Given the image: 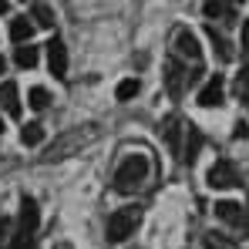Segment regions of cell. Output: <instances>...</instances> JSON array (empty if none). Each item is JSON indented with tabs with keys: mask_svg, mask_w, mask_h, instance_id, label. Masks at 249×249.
Returning a JSON list of instances; mask_svg holds the SVG:
<instances>
[{
	"mask_svg": "<svg viewBox=\"0 0 249 249\" xmlns=\"http://www.w3.org/2000/svg\"><path fill=\"white\" fill-rule=\"evenodd\" d=\"M148 178V155L135 152V155H124L122 165L115 168V192L122 196H131L135 189H142Z\"/></svg>",
	"mask_w": 249,
	"mask_h": 249,
	"instance_id": "obj_1",
	"label": "cell"
},
{
	"mask_svg": "<svg viewBox=\"0 0 249 249\" xmlns=\"http://www.w3.org/2000/svg\"><path fill=\"white\" fill-rule=\"evenodd\" d=\"M37 226H41V209L34 199H20V212H17V226L10 232V249H24L34 246V236H37Z\"/></svg>",
	"mask_w": 249,
	"mask_h": 249,
	"instance_id": "obj_2",
	"label": "cell"
},
{
	"mask_svg": "<svg viewBox=\"0 0 249 249\" xmlns=\"http://www.w3.org/2000/svg\"><path fill=\"white\" fill-rule=\"evenodd\" d=\"M138 226H142V209L138 206H124V209H118V212L108 215L105 236H108V243H124L128 236H135Z\"/></svg>",
	"mask_w": 249,
	"mask_h": 249,
	"instance_id": "obj_3",
	"label": "cell"
},
{
	"mask_svg": "<svg viewBox=\"0 0 249 249\" xmlns=\"http://www.w3.org/2000/svg\"><path fill=\"white\" fill-rule=\"evenodd\" d=\"M209 185L212 189H239L243 185V178H239V172H236V165L229 162V159H219L215 165L209 168Z\"/></svg>",
	"mask_w": 249,
	"mask_h": 249,
	"instance_id": "obj_4",
	"label": "cell"
},
{
	"mask_svg": "<svg viewBox=\"0 0 249 249\" xmlns=\"http://www.w3.org/2000/svg\"><path fill=\"white\" fill-rule=\"evenodd\" d=\"M175 57H182V61H192V64H199V61H202V47H199V37H196L189 27H178V31H175Z\"/></svg>",
	"mask_w": 249,
	"mask_h": 249,
	"instance_id": "obj_5",
	"label": "cell"
},
{
	"mask_svg": "<svg viewBox=\"0 0 249 249\" xmlns=\"http://www.w3.org/2000/svg\"><path fill=\"white\" fill-rule=\"evenodd\" d=\"M215 219H222L226 226H232V229H243L249 236V215H246V209L239 206V202H215Z\"/></svg>",
	"mask_w": 249,
	"mask_h": 249,
	"instance_id": "obj_6",
	"label": "cell"
},
{
	"mask_svg": "<svg viewBox=\"0 0 249 249\" xmlns=\"http://www.w3.org/2000/svg\"><path fill=\"white\" fill-rule=\"evenodd\" d=\"M222 98H226V78H222V74H212V78L202 84V91H199V105H202V108H219Z\"/></svg>",
	"mask_w": 249,
	"mask_h": 249,
	"instance_id": "obj_7",
	"label": "cell"
},
{
	"mask_svg": "<svg viewBox=\"0 0 249 249\" xmlns=\"http://www.w3.org/2000/svg\"><path fill=\"white\" fill-rule=\"evenodd\" d=\"M47 68H51L54 78H68V47L57 37L47 44Z\"/></svg>",
	"mask_w": 249,
	"mask_h": 249,
	"instance_id": "obj_8",
	"label": "cell"
},
{
	"mask_svg": "<svg viewBox=\"0 0 249 249\" xmlns=\"http://www.w3.org/2000/svg\"><path fill=\"white\" fill-rule=\"evenodd\" d=\"M189 81V74L182 71V64H178V57H168L165 61V84H168V94L172 98H178L182 94V88Z\"/></svg>",
	"mask_w": 249,
	"mask_h": 249,
	"instance_id": "obj_9",
	"label": "cell"
},
{
	"mask_svg": "<svg viewBox=\"0 0 249 249\" xmlns=\"http://www.w3.org/2000/svg\"><path fill=\"white\" fill-rule=\"evenodd\" d=\"M162 135H165V145L175 152V155H182V122L175 118V115H168L165 122H162Z\"/></svg>",
	"mask_w": 249,
	"mask_h": 249,
	"instance_id": "obj_10",
	"label": "cell"
},
{
	"mask_svg": "<svg viewBox=\"0 0 249 249\" xmlns=\"http://www.w3.org/2000/svg\"><path fill=\"white\" fill-rule=\"evenodd\" d=\"M34 31H37L34 17H14V20H10V37H14L17 44L31 41V37H34Z\"/></svg>",
	"mask_w": 249,
	"mask_h": 249,
	"instance_id": "obj_11",
	"label": "cell"
},
{
	"mask_svg": "<svg viewBox=\"0 0 249 249\" xmlns=\"http://www.w3.org/2000/svg\"><path fill=\"white\" fill-rule=\"evenodd\" d=\"M0 105H3V111L7 115H20V98H17V84L14 81H3L0 84Z\"/></svg>",
	"mask_w": 249,
	"mask_h": 249,
	"instance_id": "obj_12",
	"label": "cell"
},
{
	"mask_svg": "<svg viewBox=\"0 0 249 249\" xmlns=\"http://www.w3.org/2000/svg\"><path fill=\"white\" fill-rule=\"evenodd\" d=\"M199 152H202V135H199V128H185V148H182V159L192 165L196 159H199Z\"/></svg>",
	"mask_w": 249,
	"mask_h": 249,
	"instance_id": "obj_13",
	"label": "cell"
},
{
	"mask_svg": "<svg viewBox=\"0 0 249 249\" xmlns=\"http://www.w3.org/2000/svg\"><path fill=\"white\" fill-rule=\"evenodd\" d=\"M206 37L212 41V47H215V54H219V61H232V47H229V41L215 31V24H206Z\"/></svg>",
	"mask_w": 249,
	"mask_h": 249,
	"instance_id": "obj_14",
	"label": "cell"
},
{
	"mask_svg": "<svg viewBox=\"0 0 249 249\" xmlns=\"http://www.w3.org/2000/svg\"><path fill=\"white\" fill-rule=\"evenodd\" d=\"M202 10H206L209 20H232V7H229V0H206Z\"/></svg>",
	"mask_w": 249,
	"mask_h": 249,
	"instance_id": "obj_15",
	"label": "cell"
},
{
	"mask_svg": "<svg viewBox=\"0 0 249 249\" xmlns=\"http://www.w3.org/2000/svg\"><path fill=\"white\" fill-rule=\"evenodd\" d=\"M14 61H17V68H37V47H31V44H20L17 51H14Z\"/></svg>",
	"mask_w": 249,
	"mask_h": 249,
	"instance_id": "obj_16",
	"label": "cell"
},
{
	"mask_svg": "<svg viewBox=\"0 0 249 249\" xmlns=\"http://www.w3.org/2000/svg\"><path fill=\"white\" fill-rule=\"evenodd\" d=\"M20 142H24L27 148H34V145H41V142H44V128H41L37 122L24 124V128H20Z\"/></svg>",
	"mask_w": 249,
	"mask_h": 249,
	"instance_id": "obj_17",
	"label": "cell"
},
{
	"mask_svg": "<svg viewBox=\"0 0 249 249\" xmlns=\"http://www.w3.org/2000/svg\"><path fill=\"white\" fill-rule=\"evenodd\" d=\"M31 17H34L37 27H54V10H51L47 3H34V7H31Z\"/></svg>",
	"mask_w": 249,
	"mask_h": 249,
	"instance_id": "obj_18",
	"label": "cell"
},
{
	"mask_svg": "<svg viewBox=\"0 0 249 249\" xmlns=\"http://www.w3.org/2000/svg\"><path fill=\"white\" fill-rule=\"evenodd\" d=\"M138 91H142L138 78H124V81L118 84V88H115V98H118V101H131V98H135Z\"/></svg>",
	"mask_w": 249,
	"mask_h": 249,
	"instance_id": "obj_19",
	"label": "cell"
},
{
	"mask_svg": "<svg viewBox=\"0 0 249 249\" xmlns=\"http://www.w3.org/2000/svg\"><path fill=\"white\" fill-rule=\"evenodd\" d=\"M27 105H31L34 111H44V108L51 105V94H47V88H31V91H27Z\"/></svg>",
	"mask_w": 249,
	"mask_h": 249,
	"instance_id": "obj_20",
	"label": "cell"
},
{
	"mask_svg": "<svg viewBox=\"0 0 249 249\" xmlns=\"http://www.w3.org/2000/svg\"><path fill=\"white\" fill-rule=\"evenodd\" d=\"M206 249H239L232 239H226V236H219V232H209L206 236Z\"/></svg>",
	"mask_w": 249,
	"mask_h": 249,
	"instance_id": "obj_21",
	"label": "cell"
},
{
	"mask_svg": "<svg viewBox=\"0 0 249 249\" xmlns=\"http://www.w3.org/2000/svg\"><path fill=\"white\" fill-rule=\"evenodd\" d=\"M239 44H243V57L249 61V20H243V41Z\"/></svg>",
	"mask_w": 249,
	"mask_h": 249,
	"instance_id": "obj_22",
	"label": "cell"
},
{
	"mask_svg": "<svg viewBox=\"0 0 249 249\" xmlns=\"http://www.w3.org/2000/svg\"><path fill=\"white\" fill-rule=\"evenodd\" d=\"M246 135H249V124H246V122H236V128H232V138L239 142V138H246Z\"/></svg>",
	"mask_w": 249,
	"mask_h": 249,
	"instance_id": "obj_23",
	"label": "cell"
},
{
	"mask_svg": "<svg viewBox=\"0 0 249 249\" xmlns=\"http://www.w3.org/2000/svg\"><path fill=\"white\" fill-rule=\"evenodd\" d=\"M3 243H7V219L0 215V246H3Z\"/></svg>",
	"mask_w": 249,
	"mask_h": 249,
	"instance_id": "obj_24",
	"label": "cell"
},
{
	"mask_svg": "<svg viewBox=\"0 0 249 249\" xmlns=\"http://www.w3.org/2000/svg\"><path fill=\"white\" fill-rule=\"evenodd\" d=\"M10 10V0H0V14H7Z\"/></svg>",
	"mask_w": 249,
	"mask_h": 249,
	"instance_id": "obj_25",
	"label": "cell"
},
{
	"mask_svg": "<svg viewBox=\"0 0 249 249\" xmlns=\"http://www.w3.org/2000/svg\"><path fill=\"white\" fill-rule=\"evenodd\" d=\"M54 249H74V246H71V243H57Z\"/></svg>",
	"mask_w": 249,
	"mask_h": 249,
	"instance_id": "obj_26",
	"label": "cell"
},
{
	"mask_svg": "<svg viewBox=\"0 0 249 249\" xmlns=\"http://www.w3.org/2000/svg\"><path fill=\"white\" fill-rule=\"evenodd\" d=\"M3 71H7V61H3V54H0V74H3Z\"/></svg>",
	"mask_w": 249,
	"mask_h": 249,
	"instance_id": "obj_27",
	"label": "cell"
},
{
	"mask_svg": "<svg viewBox=\"0 0 249 249\" xmlns=\"http://www.w3.org/2000/svg\"><path fill=\"white\" fill-rule=\"evenodd\" d=\"M0 135H3V118H0Z\"/></svg>",
	"mask_w": 249,
	"mask_h": 249,
	"instance_id": "obj_28",
	"label": "cell"
},
{
	"mask_svg": "<svg viewBox=\"0 0 249 249\" xmlns=\"http://www.w3.org/2000/svg\"><path fill=\"white\" fill-rule=\"evenodd\" d=\"M24 249H34V246H24Z\"/></svg>",
	"mask_w": 249,
	"mask_h": 249,
	"instance_id": "obj_29",
	"label": "cell"
},
{
	"mask_svg": "<svg viewBox=\"0 0 249 249\" xmlns=\"http://www.w3.org/2000/svg\"><path fill=\"white\" fill-rule=\"evenodd\" d=\"M236 3H243V0H236Z\"/></svg>",
	"mask_w": 249,
	"mask_h": 249,
	"instance_id": "obj_30",
	"label": "cell"
}]
</instances>
